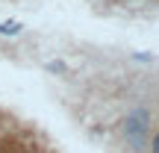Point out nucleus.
<instances>
[{"instance_id": "obj_1", "label": "nucleus", "mask_w": 159, "mask_h": 153, "mask_svg": "<svg viewBox=\"0 0 159 153\" xmlns=\"http://www.w3.org/2000/svg\"><path fill=\"white\" fill-rule=\"evenodd\" d=\"M148 121H150V118H148V112H144V109L130 112V115H127V121H124V136H127V142H130L136 150L144 147V136H148V130H150Z\"/></svg>"}, {"instance_id": "obj_2", "label": "nucleus", "mask_w": 159, "mask_h": 153, "mask_svg": "<svg viewBox=\"0 0 159 153\" xmlns=\"http://www.w3.org/2000/svg\"><path fill=\"white\" fill-rule=\"evenodd\" d=\"M18 29H21L18 24H0V33H3V35H15Z\"/></svg>"}, {"instance_id": "obj_3", "label": "nucleus", "mask_w": 159, "mask_h": 153, "mask_svg": "<svg viewBox=\"0 0 159 153\" xmlns=\"http://www.w3.org/2000/svg\"><path fill=\"white\" fill-rule=\"evenodd\" d=\"M153 153H159V133H156V138H153Z\"/></svg>"}]
</instances>
